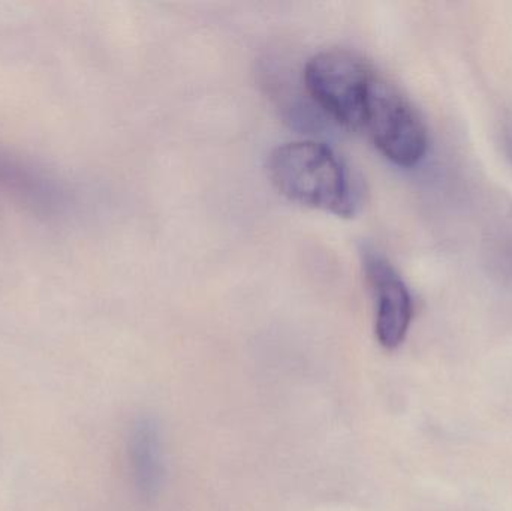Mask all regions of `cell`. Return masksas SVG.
<instances>
[{"label":"cell","mask_w":512,"mask_h":511,"mask_svg":"<svg viewBox=\"0 0 512 511\" xmlns=\"http://www.w3.org/2000/svg\"><path fill=\"white\" fill-rule=\"evenodd\" d=\"M363 266L375 297V332L387 350L402 345L414 318V300L396 267L379 252L366 249Z\"/></svg>","instance_id":"cell-4"},{"label":"cell","mask_w":512,"mask_h":511,"mask_svg":"<svg viewBox=\"0 0 512 511\" xmlns=\"http://www.w3.org/2000/svg\"><path fill=\"white\" fill-rule=\"evenodd\" d=\"M361 132L399 167L420 164L429 149L423 117L402 90L378 71L367 90Z\"/></svg>","instance_id":"cell-2"},{"label":"cell","mask_w":512,"mask_h":511,"mask_svg":"<svg viewBox=\"0 0 512 511\" xmlns=\"http://www.w3.org/2000/svg\"><path fill=\"white\" fill-rule=\"evenodd\" d=\"M267 168L277 191L294 203L342 218L360 209V186L327 144L289 141L270 153Z\"/></svg>","instance_id":"cell-1"},{"label":"cell","mask_w":512,"mask_h":511,"mask_svg":"<svg viewBox=\"0 0 512 511\" xmlns=\"http://www.w3.org/2000/svg\"><path fill=\"white\" fill-rule=\"evenodd\" d=\"M129 468L135 489L144 500H153L164 480V452L161 432L152 420H140L132 428L128 441Z\"/></svg>","instance_id":"cell-6"},{"label":"cell","mask_w":512,"mask_h":511,"mask_svg":"<svg viewBox=\"0 0 512 511\" xmlns=\"http://www.w3.org/2000/svg\"><path fill=\"white\" fill-rule=\"evenodd\" d=\"M375 72L357 53L331 48L307 60L303 81L310 98L327 116L361 132L367 90Z\"/></svg>","instance_id":"cell-3"},{"label":"cell","mask_w":512,"mask_h":511,"mask_svg":"<svg viewBox=\"0 0 512 511\" xmlns=\"http://www.w3.org/2000/svg\"><path fill=\"white\" fill-rule=\"evenodd\" d=\"M0 192L38 215L65 212V185L41 165L0 147Z\"/></svg>","instance_id":"cell-5"}]
</instances>
